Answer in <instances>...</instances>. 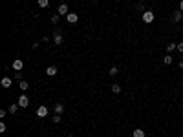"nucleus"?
<instances>
[{"instance_id": "obj_10", "label": "nucleus", "mask_w": 183, "mask_h": 137, "mask_svg": "<svg viewBox=\"0 0 183 137\" xmlns=\"http://www.w3.org/2000/svg\"><path fill=\"white\" fill-rule=\"evenodd\" d=\"M132 135H134V137H145V130H141V128H135Z\"/></svg>"}, {"instance_id": "obj_23", "label": "nucleus", "mask_w": 183, "mask_h": 137, "mask_svg": "<svg viewBox=\"0 0 183 137\" xmlns=\"http://www.w3.org/2000/svg\"><path fill=\"white\" fill-rule=\"evenodd\" d=\"M0 132H2V134L6 132V122H0Z\"/></svg>"}, {"instance_id": "obj_24", "label": "nucleus", "mask_w": 183, "mask_h": 137, "mask_svg": "<svg viewBox=\"0 0 183 137\" xmlns=\"http://www.w3.org/2000/svg\"><path fill=\"white\" fill-rule=\"evenodd\" d=\"M178 51L183 53V42H178Z\"/></svg>"}, {"instance_id": "obj_27", "label": "nucleus", "mask_w": 183, "mask_h": 137, "mask_svg": "<svg viewBox=\"0 0 183 137\" xmlns=\"http://www.w3.org/2000/svg\"><path fill=\"white\" fill-rule=\"evenodd\" d=\"M68 137H73V135H68Z\"/></svg>"}, {"instance_id": "obj_15", "label": "nucleus", "mask_w": 183, "mask_h": 137, "mask_svg": "<svg viewBox=\"0 0 183 137\" xmlns=\"http://www.w3.org/2000/svg\"><path fill=\"white\" fill-rule=\"evenodd\" d=\"M37 4H39V8H48L50 0H37Z\"/></svg>"}, {"instance_id": "obj_5", "label": "nucleus", "mask_w": 183, "mask_h": 137, "mask_svg": "<svg viewBox=\"0 0 183 137\" xmlns=\"http://www.w3.org/2000/svg\"><path fill=\"white\" fill-rule=\"evenodd\" d=\"M57 13H59L60 17H66L68 13H70V9H68V6H66V4H60V6H59V9H57Z\"/></svg>"}, {"instance_id": "obj_1", "label": "nucleus", "mask_w": 183, "mask_h": 137, "mask_svg": "<svg viewBox=\"0 0 183 137\" xmlns=\"http://www.w3.org/2000/svg\"><path fill=\"white\" fill-rule=\"evenodd\" d=\"M143 22L152 24L154 22V11H143Z\"/></svg>"}, {"instance_id": "obj_6", "label": "nucleus", "mask_w": 183, "mask_h": 137, "mask_svg": "<svg viewBox=\"0 0 183 137\" xmlns=\"http://www.w3.org/2000/svg\"><path fill=\"white\" fill-rule=\"evenodd\" d=\"M53 42H55L57 46L62 44V33H60V31H55V33H53Z\"/></svg>"}, {"instance_id": "obj_9", "label": "nucleus", "mask_w": 183, "mask_h": 137, "mask_svg": "<svg viewBox=\"0 0 183 137\" xmlns=\"http://www.w3.org/2000/svg\"><path fill=\"white\" fill-rule=\"evenodd\" d=\"M0 84H2V88H11V79L9 77H4L2 80H0Z\"/></svg>"}, {"instance_id": "obj_21", "label": "nucleus", "mask_w": 183, "mask_h": 137, "mask_svg": "<svg viewBox=\"0 0 183 137\" xmlns=\"http://www.w3.org/2000/svg\"><path fill=\"white\" fill-rule=\"evenodd\" d=\"M51 121H53V124H57V122H60V115H57V113H55V115H53V119H51Z\"/></svg>"}, {"instance_id": "obj_13", "label": "nucleus", "mask_w": 183, "mask_h": 137, "mask_svg": "<svg viewBox=\"0 0 183 137\" xmlns=\"http://www.w3.org/2000/svg\"><path fill=\"white\" fill-rule=\"evenodd\" d=\"M20 90H22V92H26V90H28V88H29V84H28V80H20Z\"/></svg>"}, {"instance_id": "obj_3", "label": "nucleus", "mask_w": 183, "mask_h": 137, "mask_svg": "<svg viewBox=\"0 0 183 137\" xmlns=\"http://www.w3.org/2000/svg\"><path fill=\"white\" fill-rule=\"evenodd\" d=\"M66 20H68V24H75L77 20H79V15H77V13H68Z\"/></svg>"}, {"instance_id": "obj_8", "label": "nucleus", "mask_w": 183, "mask_h": 137, "mask_svg": "<svg viewBox=\"0 0 183 137\" xmlns=\"http://www.w3.org/2000/svg\"><path fill=\"white\" fill-rule=\"evenodd\" d=\"M183 18V11H172V20L174 22H179Z\"/></svg>"}, {"instance_id": "obj_12", "label": "nucleus", "mask_w": 183, "mask_h": 137, "mask_svg": "<svg viewBox=\"0 0 183 137\" xmlns=\"http://www.w3.org/2000/svg\"><path fill=\"white\" fill-rule=\"evenodd\" d=\"M62 112H64V106L60 104V102H57V104H55V113H57V115H60Z\"/></svg>"}, {"instance_id": "obj_19", "label": "nucleus", "mask_w": 183, "mask_h": 137, "mask_svg": "<svg viewBox=\"0 0 183 137\" xmlns=\"http://www.w3.org/2000/svg\"><path fill=\"white\" fill-rule=\"evenodd\" d=\"M117 71H119V70H117L116 66H114V68H110V70H108V73H110L112 77H114V75H117Z\"/></svg>"}, {"instance_id": "obj_20", "label": "nucleus", "mask_w": 183, "mask_h": 137, "mask_svg": "<svg viewBox=\"0 0 183 137\" xmlns=\"http://www.w3.org/2000/svg\"><path fill=\"white\" fill-rule=\"evenodd\" d=\"M59 18H60V15H59V13H55V15L51 17V22H53V24H57V22H59Z\"/></svg>"}, {"instance_id": "obj_18", "label": "nucleus", "mask_w": 183, "mask_h": 137, "mask_svg": "<svg viewBox=\"0 0 183 137\" xmlns=\"http://www.w3.org/2000/svg\"><path fill=\"white\" fill-rule=\"evenodd\" d=\"M112 92L114 93H121V86L119 84H112Z\"/></svg>"}, {"instance_id": "obj_17", "label": "nucleus", "mask_w": 183, "mask_h": 137, "mask_svg": "<svg viewBox=\"0 0 183 137\" xmlns=\"http://www.w3.org/2000/svg\"><path fill=\"white\" fill-rule=\"evenodd\" d=\"M163 62L168 66V64H172V55H165V59H163Z\"/></svg>"}, {"instance_id": "obj_26", "label": "nucleus", "mask_w": 183, "mask_h": 137, "mask_svg": "<svg viewBox=\"0 0 183 137\" xmlns=\"http://www.w3.org/2000/svg\"><path fill=\"white\" fill-rule=\"evenodd\" d=\"M179 68H181V70H183V60H181V62H179Z\"/></svg>"}, {"instance_id": "obj_25", "label": "nucleus", "mask_w": 183, "mask_h": 137, "mask_svg": "<svg viewBox=\"0 0 183 137\" xmlns=\"http://www.w3.org/2000/svg\"><path fill=\"white\" fill-rule=\"evenodd\" d=\"M179 11H183V0H179Z\"/></svg>"}, {"instance_id": "obj_11", "label": "nucleus", "mask_w": 183, "mask_h": 137, "mask_svg": "<svg viewBox=\"0 0 183 137\" xmlns=\"http://www.w3.org/2000/svg\"><path fill=\"white\" fill-rule=\"evenodd\" d=\"M57 71H59V70H57V68H55V66H50V68H48V70H46V73H48V75H50V77H53V75H57Z\"/></svg>"}, {"instance_id": "obj_7", "label": "nucleus", "mask_w": 183, "mask_h": 137, "mask_svg": "<svg viewBox=\"0 0 183 137\" xmlns=\"http://www.w3.org/2000/svg\"><path fill=\"white\" fill-rule=\"evenodd\" d=\"M22 68H24V62H22L20 59L13 60V70H17V71H22Z\"/></svg>"}, {"instance_id": "obj_14", "label": "nucleus", "mask_w": 183, "mask_h": 137, "mask_svg": "<svg viewBox=\"0 0 183 137\" xmlns=\"http://www.w3.org/2000/svg\"><path fill=\"white\" fill-rule=\"evenodd\" d=\"M18 108H20L18 104H9V108H8V112H9V113H17V110H18Z\"/></svg>"}, {"instance_id": "obj_16", "label": "nucleus", "mask_w": 183, "mask_h": 137, "mask_svg": "<svg viewBox=\"0 0 183 137\" xmlns=\"http://www.w3.org/2000/svg\"><path fill=\"white\" fill-rule=\"evenodd\" d=\"M174 50H178V44H174V42H172V44H168V46H167V51H168V53H172Z\"/></svg>"}, {"instance_id": "obj_4", "label": "nucleus", "mask_w": 183, "mask_h": 137, "mask_svg": "<svg viewBox=\"0 0 183 137\" xmlns=\"http://www.w3.org/2000/svg\"><path fill=\"white\" fill-rule=\"evenodd\" d=\"M46 115H48V108H46V106H39V108H37V117L44 119Z\"/></svg>"}, {"instance_id": "obj_2", "label": "nucleus", "mask_w": 183, "mask_h": 137, "mask_svg": "<svg viewBox=\"0 0 183 137\" xmlns=\"http://www.w3.org/2000/svg\"><path fill=\"white\" fill-rule=\"evenodd\" d=\"M17 104H18L20 108H28V104H29L28 95H20V97H18V101H17Z\"/></svg>"}, {"instance_id": "obj_22", "label": "nucleus", "mask_w": 183, "mask_h": 137, "mask_svg": "<svg viewBox=\"0 0 183 137\" xmlns=\"http://www.w3.org/2000/svg\"><path fill=\"white\" fill-rule=\"evenodd\" d=\"M15 79H17V80H22V71H17V73H15Z\"/></svg>"}]
</instances>
